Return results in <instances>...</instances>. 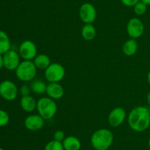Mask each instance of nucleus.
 <instances>
[{"mask_svg": "<svg viewBox=\"0 0 150 150\" xmlns=\"http://www.w3.org/2000/svg\"><path fill=\"white\" fill-rule=\"evenodd\" d=\"M128 124L135 132L146 130L150 126V109L145 106H138L132 109L128 115Z\"/></svg>", "mask_w": 150, "mask_h": 150, "instance_id": "obj_1", "label": "nucleus"}, {"mask_svg": "<svg viewBox=\"0 0 150 150\" xmlns=\"http://www.w3.org/2000/svg\"><path fill=\"white\" fill-rule=\"evenodd\" d=\"M90 141L95 150H108L114 142V135L109 129L102 128L92 134Z\"/></svg>", "mask_w": 150, "mask_h": 150, "instance_id": "obj_2", "label": "nucleus"}, {"mask_svg": "<svg viewBox=\"0 0 150 150\" xmlns=\"http://www.w3.org/2000/svg\"><path fill=\"white\" fill-rule=\"evenodd\" d=\"M58 107L55 100L50 97H42L38 101L37 110L38 114L45 120L53 119L57 114Z\"/></svg>", "mask_w": 150, "mask_h": 150, "instance_id": "obj_3", "label": "nucleus"}, {"mask_svg": "<svg viewBox=\"0 0 150 150\" xmlns=\"http://www.w3.org/2000/svg\"><path fill=\"white\" fill-rule=\"evenodd\" d=\"M38 69L32 60H23L16 69V77L22 82H29L35 79Z\"/></svg>", "mask_w": 150, "mask_h": 150, "instance_id": "obj_4", "label": "nucleus"}, {"mask_svg": "<svg viewBox=\"0 0 150 150\" xmlns=\"http://www.w3.org/2000/svg\"><path fill=\"white\" fill-rule=\"evenodd\" d=\"M65 75L64 66L58 63H51L45 70V77L48 82H59Z\"/></svg>", "mask_w": 150, "mask_h": 150, "instance_id": "obj_5", "label": "nucleus"}, {"mask_svg": "<svg viewBox=\"0 0 150 150\" xmlns=\"http://www.w3.org/2000/svg\"><path fill=\"white\" fill-rule=\"evenodd\" d=\"M18 53L23 60H32L38 55V48L31 40H25L18 47Z\"/></svg>", "mask_w": 150, "mask_h": 150, "instance_id": "obj_6", "label": "nucleus"}, {"mask_svg": "<svg viewBox=\"0 0 150 150\" xmlns=\"http://www.w3.org/2000/svg\"><path fill=\"white\" fill-rule=\"evenodd\" d=\"M18 94L17 85L10 80H4L0 83V96L6 101H14Z\"/></svg>", "mask_w": 150, "mask_h": 150, "instance_id": "obj_7", "label": "nucleus"}, {"mask_svg": "<svg viewBox=\"0 0 150 150\" xmlns=\"http://www.w3.org/2000/svg\"><path fill=\"white\" fill-rule=\"evenodd\" d=\"M79 17L84 24H92L97 17L95 6L89 2L83 3L79 8Z\"/></svg>", "mask_w": 150, "mask_h": 150, "instance_id": "obj_8", "label": "nucleus"}, {"mask_svg": "<svg viewBox=\"0 0 150 150\" xmlns=\"http://www.w3.org/2000/svg\"><path fill=\"white\" fill-rule=\"evenodd\" d=\"M127 32L130 38L137 39L140 38L144 32V25L139 18H132L127 24Z\"/></svg>", "mask_w": 150, "mask_h": 150, "instance_id": "obj_9", "label": "nucleus"}, {"mask_svg": "<svg viewBox=\"0 0 150 150\" xmlns=\"http://www.w3.org/2000/svg\"><path fill=\"white\" fill-rule=\"evenodd\" d=\"M4 67L8 71H16L21 63L19 53L16 50L10 49L2 55Z\"/></svg>", "mask_w": 150, "mask_h": 150, "instance_id": "obj_10", "label": "nucleus"}, {"mask_svg": "<svg viewBox=\"0 0 150 150\" xmlns=\"http://www.w3.org/2000/svg\"><path fill=\"white\" fill-rule=\"evenodd\" d=\"M127 116L125 110L121 107L113 109L108 116V122L113 127H117L123 124Z\"/></svg>", "mask_w": 150, "mask_h": 150, "instance_id": "obj_11", "label": "nucleus"}, {"mask_svg": "<svg viewBox=\"0 0 150 150\" xmlns=\"http://www.w3.org/2000/svg\"><path fill=\"white\" fill-rule=\"evenodd\" d=\"M45 124V119L39 114H32L25 119L24 126L28 130L38 131L40 130Z\"/></svg>", "mask_w": 150, "mask_h": 150, "instance_id": "obj_12", "label": "nucleus"}, {"mask_svg": "<svg viewBox=\"0 0 150 150\" xmlns=\"http://www.w3.org/2000/svg\"><path fill=\"white\" fill-rule=\"evenodd\" d=\"M46 94L52 99H60L64 96V90L59 82H49L47 85Z\"/></svg>", "mask_w": 150, "mask_h": 150, "instance_id": "obj_13", "label": "nucleus"}, {"mask_svg": "<svg viewBox=\"0 0 150 150\" xmlns=\"http://www.w3.org/2000/svg\"><path fill=\"white\" fill-rule=\"evenodd\" d=\"M38 101L34 99L33 96L30 95L24 96L21 98L20 105L22 110L26 113H32L37 109Z\"/></svg>", "mask_w": 150, "mask_h": 150, "instance_id": "obj_14", "label": "nucleus"}, {"mask_svg": "<svg viewBox=\"0 0 150 150\" xmlns=\"http://www.w3.org/2000/svg\"><path fill=\"white\" fill-rule=\"evenodd\" d=\"M62 144L64 150H80L81 147L80 140L73 135L65 137L62 141Z\"/></svg>", "mask_w": 150, "mask_h": 150, "instance_id": "obj_15", "label": "nucleus"}, {"mask_svg": "<svg viewBox=\"0 0 150 150\" xmlns=\"http://www.w3.org/2000/svg\"><path fill=\"white\" fill-rule=\"evenodd\" d=\"M139 45L136 39L130 38L124 43L122 46V51L126 56H133L137 52Z\"/></svg>", "mask_w": 150, "mask_h": 150, "instance_id": "obj_16", "label": "nucleus"}, {"mask_svg": "<svg viewBox=\"0 0 150 150\" xmlns=\"http://www.w3.org/2000/svg\"><path fill=\"white\" fill-rule=\"evenodd\" d=\"M33 62L37 69L40 70H45L51 63L50 57L45 54H38L33 60Z\"/></svg>", "mask_w": 150, "mask_h": 150, "instance_id": "obj_17", "label": "nucleus"}, {"mask_svg": "<svg viewBox=\"0 0 150 150\" xmlns=\"http://www.w3.org/2000/svg\"><path fill=\"white\" fill-rule=\"evenodd\" d=\"M96 29L92 24H85L81 29V36L87 41H92L96 36Z\"/></svg>", "mask_w": 150, "mask_h": 150, "instance_id": "obj_18", "label": "nucleus"}, {"mask_svg": "<svg viewBox=\"0 0 150 150\" xmlns=\"http://www.w3.org/2000/svg\"><path fill=\"white\" fill-rule=\"evenodd\" d=\"M11 49V42L8 35L4 31L0 30V54L3 55Z\"/></svg>", "mask_w": 150, "mask_h": 150, "instance_id": "obj_19", "label": "nucleus"}, {"mask_svg": "<svg viewBox=\"0 0 150 150\" xmlns=\"http://www.w3.org/2000/svg\"><path fill=\"white\" fill-rule=\"evenodd\" d=\"M30 88L32 92L38 94V95H40V94H43L46 93L47 85L42 79H37L32 81Z\"/></svg>", "mask_w": 150, "mask_h": 150, "instance_id": "obj_20", "label": "nucleus"}, {"mask_svg": "<svg viewBox=\"0 0 150 150\" xmlns=\"http://www.w3.org/2000/svg\"><path fill=\"white\" fill-rule=\"evenodd\" d=\"M44 150H64V146H63L62 142H59V141H49L48 144L45 145Z\"/></svg>", "mask_w": 150, "mask_h": 150, "instance_id": "obj_21", "label": "nucleus"}, {"mask_svg": "<svg viewBox=\"0 0 150 150\" xmlns=\"http://www.w3.org/2000/svg\"><path fill=\"white\" fill-rule=\"evenodd\" d=\"M146 10H147V5L141 1H139V2L133 7L134 13H136L137 16H142V15H144L146 12Z\"/></svg>", "mask_w": 150, "mask_h": 150, "instance_id": "obj_22", "label": "nucleus"}, {"mask_svg": "<svg viewBox=\"0 0 150 150\" xmlns=\"http://www.w3.org/2000/svg\"><path fill=\"white\" fill-rule=\"evenodd\" d=\"M10 121V116L9 114L4 110L0 109V127L4 126Z\"/></svg>", "mask_w": 150, "mask_h": 150, "instance_id": "obj_23", "label": "nucleus"}, {"mask_svg": "<svg viewBox=\"0 0 150 150\" xmlns=\"http://www.w3.org/2000/svg\"><path fill=\"white\" fill-rule=\"evenodd\" d=\"M65 138V134L62 130H57L54 134V140L62 142Z\"/></svg>", "mask_w": 150, "mask_h": 150, "instance_id": "obj_24", "label": "nucleus"}, {"mask_svg": "<svg viewBox=\"0 0 150 150\" xmlns=\"http://www.w3.org/2000/svg\"><path fill=\"white\" fill-rule=\"evenodd\" d=\"M31 91H32V90H31L30 86H29V85H26V84L22 85L21 86L20 90H19L21 95L22 96L29 95V93H30Z\"/></svg>", "mask_w": 150, "mask_h": 150, "instance_id": "obj_25", "label": "nucleus"}, {"mask_svg": "<svg viewBox=\"0 0 150 150\" xmlns=\"http://www.w3.org/2000/svg\"><path fill=\"white\" fill-rule=\"evenodd\" d=\"M140 0H121V2L126 7H134Z\"/></svg>", "mask_w": 150, "mask_h": 150, "instance_id": "obj_26", "label": "nucleus"}, {"mask_svg": "<svg viewBox=\"0 0 150 150\" xmlns=\"http://www.w3.org/2000/svg\"><path fill=\"white\" fill-rule=\"evenodd\" d=\"M4 67V63H3V57L1 54H0V69Z\"/></svg>", "mask_w": 150, "mask_h": 150, "instance_id": "obj_27", "label": "nucleus"}, {"mask_svg": "<svg viewBox=\"0 0 150 150\" xmlns=\"http://www.w3.org/2000/svg\"><path fill=\"white\" fill-rule=\"evenodd\" d=\"M146 101H147L148 104L150 106V91L147 94V96H146Z\"/></svg>", "mask_w": 150, "mask_h": 150, "instance_id": "obj_28", "label": "nucleus"}, {"mask_svg": "<svg viewBox=\"0 0 150 150\" xmlns=\"http://www.w3.org/2000/svg\"><path fill=\"white\" fill-rule=\"evenodd\" d=\"M140 1L146 4V5H150V0H140Z\"/></svg>", "mask_w": 150, "mask_h": 150, "instance_id": "obj_29", "label": "nucleus"}, {"mask_svg": "<svg viewBox=\"0 0 150 150\" xmlns=\"http://www.w3.org/2000/svg\"><path fill=\"white\" fill-rule=\"evenodd\" d=\"M147 80H148V82H149V84L150 85V71L147 74Z\"/></svg>", "mask_w": 150, "mask_h": 150, "instance_id": "obj_30", "label": "nucleus"}, {"mask_svg": "<svg viewBox=\"0 0 150 150\" xmlns=\"http://www.w3.org/2000/svg\"><path fill=\"white\" fill-rule=\"evenodd\" d=\"M148 145H149V147L150 148V138L149 139V141H148Z\"/></svg>", "mask_w": 150, "mask_h": 150, "instance_id": "obj_31", "label": "nucleus"}, {"mask_svg": "<svg viewBox=\"0 0 150 150\" xmlns=\"http://www.w3.org/2000/svg\"><path fill=\"white\" fill-rule=\"evenodd\" d=\"M0 150H4V149H3L1 148V147H0Z\"/></svg>", "mask_w": 150, "mask_h": 150, "instance_id": "obj_32", "label": "nucleus"}, {"mask_svg": "<svg viewBox=\"0 0 150 150\" xmlns=\"http://www.w3.org/2000/svg\"></svg>", "mask_w": 150, "mask_h": 150, "instance_id": "obj_33", "label": "nucleus"}]
</instances>
